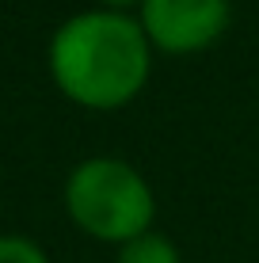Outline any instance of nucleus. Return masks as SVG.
<instances>
[{
    "mask_svg": "<svg viewBox=\"0 0 259 263\" xmlns=\"http://www.w3.org/2000/svg\"><path fill=\"white\" fill-rule=\"evenodd\" d=\"M69 217L95 240L130 244L145 237L156 217V198L141 172L118 157L80 160L65 183Z\"/></svg>",
    "mask_w": 259,
    "mask_h": 263,
    "instance_id": "f03ea898",
    "label": "nucleus"
},
{
    "mask_svg": "<svg viewBox=\"0 0 259 263\" xmlns=\"http://www.w3.org/2000/svg\"><path fill=\"white\" fill-rule=\"evenodd\" d=\"M107 4V12H122V8H130V4H141V0H103Z\"/></svg>",
    "mask_w": 259,
    "mask_h": 263,
    "instance_id": "423d86ee",
    "label": "nucleus"
},
{
    "mask_svg": "<svg viewBox=\"0 0 259 263\" xmlns=\"http://www.w3.org/2000/svg\"><path fill=\"white\" fill-rule=\"evenodd\" d=\"M0 263H50V259L27 237H0Z\"/></svg>",
    "mask_w": 259,
    "mask_h": 263,
    "instance_id": "39448f33",
    "label": "nucleus"
},
{
    "mask_svg": "<svg viewBox=\"0 0 259 263\" xmlns=\"http://www.w3.org/2000/svg\"><path fill=\"white\" fill-rule=\"evenodd\" d=\"M118 263H180V252H175V244L168 237H160V233L149 229L145 237L122 244Z\"/></svg>",
    "mask_w": 259,
    "mask_h": 263,
    "instance_id": "20e7f679",
    "label": "nucleus"
},
{
    "mask_svg": "<svg viewBox=\"0 0 259 263\" xmlns=\"http://www.w3.org/2000/svg\"><path fill=\"white\" fill-rule=\"evenodd\" d=\"M229 27V0H141V31L164 53H198Z\"/></svg>",
    "mask_w": 259,
    "mask_h": 263,
    "instance_id": "7ed1b4c3",
    "label": "nucleus"
},
{
    "mask_svg": "<svg viewBox=\"0 0 259 263\" xmlns=\"http://www.w3.org/2000/svg\"><path fill=\"white\" fill-rule=\"evenodd\" d=\"M50 72L73 103L114 111L149 80V39L133 15L80 12L57 27L50 42Z\"/></svg>",
    "mask_w": 259,
    "mask_h": 263,
    "instance_id": "f257e3e1",
    "label": "nucleus"
}]
</instances>
